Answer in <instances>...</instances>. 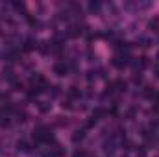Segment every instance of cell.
Instances as JSON below:
<instances>
[{
    "instance_id": "9",
    "label": "cell",
    "mask_w": 159,
    "mask_h": 157,
    "mask_svg": "<svg viewBox=\"0 0 159 157\" xmlns=\"http://www.w3.org/2000/svg\"><path fill=\"white\" fill-rule=\"evenodd\" d=\"M39 109H41V111H43V113H46V111L50 109V104H48V102H41Z\"/></svg>"
},
{
    "instance_id": "12",
    "label": "cell",
    "mask_w": 159,
    "mask_h": 157,
    "mask_svg": "<svg viewBox=\"0 0 159 157\" xmlns=\"http://www.w3.org/2000/svg\"><path fill=\"white\" fill-rule=\"evenodd\" d=\"M74 157H83V152H76V154H74Z\"/></svg>"
},
{
    "instance_id": "11",
    "label": "cell",
    "mask_w": 159,
    "mask_h": 157,
    "mask_svg": "<svg viewBox=\"0 0 159 157\" xmlns=\"http://www.w3.org/2000/svg\"><path fill=\"white\" fill-rule=\"evenodd\" d=\"M137 157H146V150L141 146V150H139V154H137Z\"/></svg>"
},
{
    "instance_id": "2",
    "label": "cell",
    "mask_w": 159,
    "mask_h": 157,
    "mask_svg": "<svg viewBox=\"0 0 159 157\" xmlns=\"http://www.w3.org/2000/svg\"><path fill=\"white\" fill-rule=\"evenodd\" d=\"M54 72H56L57 76H65V74H67V65L61 63V61H57V63L54 65Z\"/></svg>"
},
{
    "instance_id": "1",
    "label": "cell",
    "mask_w": 159,
    "mask_h": 157,
    "mask_svg": "<svg viewBox=\"0 0 159 157\" xmlns=\"http://www.w3.org/2000/svg\"><path fill=\"white\" fill-rule=\"evenodd\" d=\"M128 61H129V59H128V56H117V57L113 59V65H115L117 69H122V67H126V65H128Z\"/></svg>"
},
{
    "instance_id": "14",
    "label": "cell",
    "mask_w": 159,
    "mask_h": 157,
    "mask_svg": "<svg viewBox=\"0 0 159 157\" xmlns=\"http://www.w3.org/2000/svg\"><path fill=\"white\" fill-rule=\"evenodd\" d=\"M157 59H159V54H157Z\"/></svg>"
},
{
    "instance_id": "13",
    "label": "cell",
    "mask_w": 159,
    "mask_h": 157,
    "mask_svg": "<svg viewBox=\"0 0 159 157\" xmlns=\"http://www.w3.org/2000/svg\"><path fill=\"white\" fill-rule=\"evenodd\" d=\"M156 76L159 78V67H156Z\"/></svg>"
},
{
    "instance_id": "7",
    "label": "cell",
    "mask_w": 159,
    "mask_h": 157,
    "mask_svg": "<svg viewBox=\"0 0 159 157\" xmlns=\"http://www.w3.org/2000/svg\"><path fill=\"white\" fill-rule=\"evenodd\" d=\"M35 46H37V44L34 43V39H28V41H26V46H24V50H34Z\"/></svg>"
},
{
    "instance_id": "8",
    "label": "cell",
    "mask_w": 159,
    "mask_h": 157,
    "mask_svg": "<svg viewBox=\"0 0 159 157\" xmlns=\"http://www.w3.org/2000/svg\"><path fill=\"white\" fill-rule=\"evenodd\" d=\"M89 9L91 11H98L100 9V2H89Z\"/></svg>"
},
{
    "instance_id": "3",
    "label": "cell",
    "mask_w": 159,
    "mask_h": 157,
    "mask_svg": "<svg viewBox=\"0 0 159 157\" xmlns=\"http://www.w3.org/2000/svg\"><path fill=\"white\" fill-rule=\"evenodd\" d=\"M102 117H106V109H102V107H96L94 111H93V115H91V118L96 122V120H100Z\"/></svg>"
},
{
    "instance_id": "4",
    "label": "cell",
    "mask_w": 159,
    "mask_h": 157,
    "mask_svg": "<svg viewBox=\"0 0 159 157\" xmlns=\"http://www.w3.org/2000/svg\"><path fill=\"white\" fill-rule=\"evenodd\" d=\"M148 28L154 30V32H159V17L157 19H152V20L148 22Z\"/></svg>"
},
{
    "instance_id": "6",
    "label": "cell",
    "mask_w": 159,
    "mask_h": 157,
    "mask_svg": "<svg viewBox=\"0 0 159 157\" xmlns=\"http://www.w3.org/2000/svg\"><path fill=\"white\" fill-rule=\"evenodd\" d=\"M83 135H85L83 131H74V135H72V141H74V142H78V141H81V139H83Z\"/></svg>"
},
{
    "instance_id": "5",
    "label": "cell",
    "mask_w": 159,
    "mask_h": 157,
    "mask_svg": "<svg viewBox=\"0 0 159 157\" xmlns=\"http://www.w3.org/2000/svg\"><path fill=\"white\" fill-rule=\"evenodd\" d=\"M113 85L117 87V91H119V92H124V91H126V81H122V79H119V81H115Z\"/></svg>"
},
{
    "instance_id": "10",
    "label": "cell",
    "mask_w": 159,
    "mask_h": 157,
    "mask_svg": "<svg viewBox=\"0 0 159 157\" xmlns=\"http://www.w3.org/2000/svg\"><path fill=\"white\" fill-rule=\"evenodd\" d=\"M78 94H80V92H78V91H76V89H74V87H72V89L69 91V96H70V98H76Z\"/></svg>"
}]
</instances>
